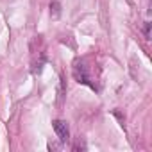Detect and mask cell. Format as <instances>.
Masks as SVG:
<instances>
[{
    "mask_svg": "<svg viewBox=\"0 0 152 152\" xmlns=\"http://www.w3.org/2000/svg\"><path fill=\"white\" fill-rule=\"evenodd\" d=\"M73 75H75V79H77L81 84H86V86H90L91 90H99L97 84H95V77L90 73V66H88L86 59H81V61L75 63V66H73Z\"/></svg>",
    "mask_w": 152,
    "mask_h": 152,
    "instance_id": "obj_1",
    "label": "cell"
},
{
    "mask_svg": "<svg viewBox=\"0 0 152 152\" xmlns=\"http://www.w3.org/2000/svg\"><path fill=\"white\" fill-rule=\"evenodd\" d=\"M52 127H54V131H56L59 141H61V143H66L68 138H70V127H68V124H66L64 120H54V122H52Z\"/></svg>",
    "mask_w": 152,
    "mask_h": 152,
    "instance_id": "obj_2",
    "label": "cell"
},
{
    "mask_svg": "<svg viewBox=\"0 0 152 152\" xmlns=\"http://www.w3.org/2000/svg\"><path fill=\"white\" fill-rule=\"evenodd\" d=\"M59 7H61L59 2H52V4H50V13H54V16H59V13H61Z\"/></svg>",
    "mask_w": 152,
    "mask_h": 152,
    "instance_id": "obj_3",
    "label": "cell"
},
{
    "mask_svg": "<svg viewBox=\"0 0 152 152\" xmlns=\"http://www.w3.org/2000/svg\"><path fill=\"white\" fill-rule=\"evenodd\" d=\"M148 36H150V34H148V23H147V25H145V38H148Z\"/></svg>",
    "mask_w": 152,
    "mask_h": 152,
    "instance_id": "obj_4",
    "label": "cell"
}]
</instances>
